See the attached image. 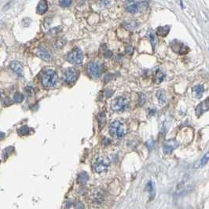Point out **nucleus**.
<instances>
[{
    "mask_svg": "<svg viewBox=\"0 0 209 209\" xmlns=\"http://www.w3.org/2000/svg\"><path fill=\"white\" fill-rule=\"evenodd\" d=\"M148 36H149V38L150 39V41H151V43H152V45L153 46V47H154L155 46V44H156V38H155V35H154V33H153V32H149V33H148Z\"/></svg>",
    "mask_w": 209,
    "mask_h": 209,
    "instance_id": "27",
    "label": "nucleus"
},
{
    "mask_svg": "<svg viewBox=\"0 0 209 209\" xmlns=\"http://www.w3.org/2000/svg\"><path fill=\"white\" fill-rule=\"evenodd\" d=\"M103 200V195L101 193L100 191H96L94 194H93V201L95 203H98L100 204L101 202Z\"/></svg>",
    "mask_w": 209,
    "mask_h": 209,
    "instance_id": "20",
    "label": "nucleus"
},
{
    "mask_svg": "<svg viewBox=\"0 0 209 209\" xmlns=\"http://www.w3.org/2000/svg\"><path fill=\"white\" fill-rule=\"evenodd\" d=\"M58 81V76L57 72L54 70H48L45 72L42 77V83L45 87H54Z\"/></svg>",
    "mask_w": 209,
    "mask_h": 209,
    "instance_id": "2",
    "label": "nucleus"
},
{
    "mask_svg": "<svg viewBox=\"0 0 209 209\" xmlns=\"http://www.w3.org/2000/svg\"><path fill=\"white\" fill-rule=\"evenodd\" d=\"M157 98L160 104H163L166 102V94L163 90H160L157 92Z\"/></svg>",
    "mask_w": 209,
    "mask_h": 209,
    "instance_id": "19",
    "label": "nucleus"
},
{
    "mask_svg": "<svg viewBox=\"0 0 209 209\" xmlns=\"http://www.w3.org/2000/svg\"><path fill=\"white\" fill-rule=\"evenodd\" d=\"M17 132L21 135H27L30 133V128L27 126H22L18 129Z\"/></svg>",
    "mask_w": 209,
    "mask_h": 209,
    "instance_id": "21",
    "label": "nucleus"
},
{
    "mask_svg": "<svg viewBox=\"0 0 209 209\" xmlns=\"http://www.w3.org/2000/svg\"><path fill=\"white\" fill-rule=\"evenodd\" d=\"M204 91V87H203V86H201V85H197V86L193 87V94H194L196 98H201V97L203 96Z\"/></svg>",
    "mask_w": 209,
    "mask_h": 209,
    "instance_id": "16",
    "label": "nucleus"
},
{
    "mask_svg": "<svg viewBox=\"0 0 209 209\" xmlns=\"http://www.w3.org/2000/svg\"><path fill=\"white\" fill-rule=\"evenodd\" d=\"M5 138V134L3 132H0V141H2Z\"/></svg>",
    "mask_w": 209,
    "mask_h": 209,
    "instance_id": "29",
    "label": "nucleus"
},
{
    "mask_svg": "<svg viewBox=\"0 0 209 209\" xmlns=\"http://www.w3.org/2000/svg\"><path fill=\"white\" fill-rule=\"evenodd\" d=\"M171 48L173 49V50H174L175 52H176V53H178L179 54H186L187 52L185 51V49L189 50V48L185 46L183 43H179V42L175 43V41L172 43Z\"/></svg>",
    "mask_w": 209,
    "mask_h": 209,
    "instance_id": "10",
    "label": "nucleus"
},
{
    "mask_svg": "<svg viewBox=\"0 0 209 209\" xmlns=\"http://www.w3.org/2000/svg\"><path fill=\"white\" fill-rule=\"evenodd\" d=\"M78 71L73 68H68L64 72V79L67 83H72L76 81L78 77Z\"/></svg>",
    "mask_w": 209,
    "mask_h": 209,
    "instance_id": "7",
    "label": "nucleus"
},
{
    "mask_svg": "<svg viewBox=\"0 0 209 209\" xmlns=\"http://www.w3.org/2000/svg\"><path fill=\"white\" fill-rule=\"evenodd\" d=\"M141 3H135L132 4V5H130L128 6V8H127V11L129 12V13H131V14H133V13H137L138 11L140 10L141 6Z\"/></svg>",
    "mask_w": 209,
    "mask_h": 209,
    "instance_id": "17",
    "label": "nucleus"
},
{
    "mask_svg": "<svg viewBox=\"0 0 209 209\" xmlns=\"http://www.w3.org/2000/svg\"><path fill=\"white\" fill-rule=\"evenodd\" d=\"M24 100V96L21 93H17L14 96V101L17 103H20Z\"/></svg>",
    "mask_w": 209,
    "mask_h": 209,
    "instance_id": "23",
    "label": "nucleus"
},
{
    "mask_svg": "<svg viewBox=\"0 0 209 209\" xmlns=\"http://www.w3.org/2000/svg\"><path fill=\"white\" fill-rule=\"evenodd\" d=\"M67 60L72 64H75V65L81 64L83 60V52L79 48L72 50L67 55Z\"/></svg>",
    "mask_w": 209,
    "mask_h": 209,
    "instance_id": "3",
    "label": "nucleus"
},
{
    "mask_svg": "<svg viewBox=\"0 0 209 209\" xmlns=\"http://www.w3.org/2000/svg\"><path fill=\"white\" fill-rule=\"evenodd\" d=\"M47 10H48V5H47L46 0H40L36 9L37 13L39 14H43L47 11Z\"/></svg>",
    "mask_w": 209,
    "mask_h": 209,
    "instance_id": "12",
    "label": "nucleus"
},
{
    "mask_svg": "<svg viewBox=\"0 0 209 209\" xmlns=\"http://www.w3.org/2000/svg\"><path fill=\"white\" fill-rule=\"evenodd\" d=\"M37 54H38V56L40 57L41 59L43 60V61H48L51 60V55H50V54L46 48H44L43 46H41V47L39 48L38 50H37Z\"/></svg>",
    "mask_w": 209,
    "mask_h": 209,
    "instance_id": "11",
    "label": "nucleus"
},
{
    "mask_svg": "<svg viewBox=\"0 0 209 209\" xmlns=\"http://www.w3.org/2000/svg\"><path fill=\"white\" fill-rule=\"evenodd\" d=\"M75 209H84V206L81 202L77 201L75 203Z\"/></svg>",
    "mask_w": 209,
    "mask_h": 209,
    "instance_id": "28",
    "label": "nucleus"
},
{
    "mask_svg": "<svg viewBox=\"0 0 209 209\" xmlns=\"http://www.w3.org/2000/svg\"><path fill=\"white\" fill-rule=\"evenodd\" d=\"M109 133L115 139H122L127 133V128L122 122L116 120L109 126Z\"/></svg>",
    "mask_w": 209,
    "mask_h": 209,
    "instance_id": "1",
    "label": "nucleus"
},
{
    "mask_svg": "<svg viewBox=\"0 0 209 209\" xmlns=\"http://www.w3.org/2000/svg\"><path fill=\"white\" fill-rule=\"evenodd\" d=\"M209 110V98H206L205 100L201 101V103L199 104L198 106L196 108V115L197 116H201L204 112Z\"/></svg>",
    "mask_w": 209,
    "mask_h": 209,
    "instance_id": "9",
    "label": "nucleus"
},
{
    "mask_svg": "<svg viewBox=\"0 0 209 209\" xmlns=\"http://www.w3.org/2000/svg\"><path fill=\"white\" fill-rule=\"evenodd\" d=\"M208 50H209V48H208Z\"/></svg>",
    "mask_w": 209,
    "mask_h": 209,
    "instance_id": "31",
    "label": "nucleus"
},
{
    "mask_svg": "<svg viewBox=\"0 0 209 209\" xmlns=\"http://www.w3.org/2000/svg\"><path fill=\"white\" fill-rule=\"evenodd\" d=\"M109 167V160L108 158L101 157L95 160L94 163V169L97 173H102L108 170Z\"/></svg>",
    "mask_w": 209,
    "mask_h": 209,
    "instance_id": "4",
    "label": "nucleus"
},
{
    "mask_svg": "<svg viewBox=\"0 0 209 209\" xmlns=\"http://www.w3.org/2000/svg\"><path fill=\"white\" fill-rule=\"evenodd\" d=\"M87 72L90 76L97 78L101 74V65L98 62H90L87 65Z\"/></svg>",
    "mask_w": 209,
    "mask_h": 209,
    "instance_id": "6",
    "label": "nucleus"
},
{
    "mask_svg": "<svg viewBox=\"0 0 209 209\" xmlns=\"http://www.w3.org/2000/svg\"><path fill=\"white\" fill-rule=\"evenodd\" d=\"M88 179H89V176H88L87 172L83 171L78 176V182L79 184H85L88 181Z\"/></svg>",
    "mask_w": 209,
    "mask_h": 209,
    "instance_id": "18",
    "label": "nucleus"
},
{
    "mask_svg": "<svg viewBox=\"0 0 209 209\" xmlns=\"http://www.w3.org/2000/svg\"><path fill=\"white\" fill-rule=\"evenodd\" d=\"M72 3V0H59V5L61 7H68Z\"/></svg>",
    "mask_w": 209,
    "mask_h": 209,
    "instance_id": "24",
    "label": "nucleus"
},
{
    "mask_svg": "<svg viewBox=\"0 0 209 209\" xmlns=\"http://www.w3.org/2000/svg\"><path fill=\"white\" fill-rule=\"evenodd\" d=\"M128 101L124 97H118L112 103V109L113 111L123 112L128 108Z\"/></svg>",
    "mask_w": 209,
    "mask_h": 209,
    "instance_id": "5",
    "label": "nucleus"
},
{
    "mask_svg": "<svg viewBox=\"0 0 209 209\" xmlns=\"http://www.w3.org/2000/svg\"><path fill=\"white\" fill-rule=\"evenodd\" d=\"M164 77H165V75L161 71L158 70L157 72V83H161L164 79Z\"/></svg>",
    "mask_w": 209,
    "mask_h": 209,
    "instance_id": "25",
    "label": "nucleus"
},
{
    "mask_svg": "<svg viewBox=\"0 0 209 209\" xmlns=\"http://www.w3.org/2000/svg\"><path fill=\"white\" fill-rule=\"evenodd\" d=\"M170 31V26L168 25H166V26H160V27L157 28V35L160 36V37H165L166 35H168Z\"/></svg>",
    "mask_w": 209,
    "mask_h": 209,
    "instance_id": "15",
    "label": "nucleus"
},
{
    "mask_svg": "<svg viewBox=\"0 0 209 209\" xmlns=\"http://www.w3.org/2000/svg\"><path fill=\"white\" fill-rule=\"evenodd\" d=\"M209 160V152H207L206 154L204 155L203 158L201 159V162H200V165L201 166H204L206 164Z\"/></svg>",
    "mask_w": 209,
    "mask_h": 209,
    "instance_id": "26",
    "label": "nucleus"
},
{
    "mask_svg": "<svg viewBox=\"0 0 209 209\" xmlns=\"http://www.w3.org/2000/svg\"><path fill=\"white\" fill-rule=\"evenodd\" d=\"M13 150H14V147L13 146H9L7 147L6 149H5L3 150V157L4 159H6V158L8 157L13 152Z\"/></svg>",
    "mask_w": 209,
    "mask_h": 209,
    "instance_id": "22",
    "label": "nucleus"
},
{
    "mask_svg": "<svg viewBox=\"0 0 209 209\" xmlns=\"http://www.w3.org/2000/svg\"><path fill=\"white\" fill-rule=\"evenodd\" d=\"M177 147H178V142L174 139H169V140L164 141V143H163V152L166 154H169L173 152Z\"/></svg>",
    "mask_w": 209,
    "mask_h": 209,
    "instance_id": "8",
    "label": "nucleus"
},
{
    "mask_svg": "<svg viewBox=\"0 0 209 209\" xmlns=\"http://www.w3.org/2000/svg\"><path fill=\"white\" fill-rule=\"evenodd\" d=\"M128 1H129V2H133L134 0H128Z\"/></svg>",
    "mask_w": 209,
    "mask_h": 209,
    "instance_id": "30",
    "label": "nucleus"
},
{
    "mask_svg": "<svg viewBox=\"0 0 209 209\" xmlns=\"http://www.w3.org/2000/svg\"><path fill=\"white\" fill-rule=\"evenodd\" d=\"M146 190L147 192L149 193V197L151 198H154L155 195H156V188H155L154 182L150 181L147 183L146 185Z\"/></svg>",
    "mask_w": 209,
    "mask_h": 209,
    "instance_id": "14",
    "label": "nucleus"
},
{
    "mask_svg": "<svg viewBox=\"0 0 209 209\" xmlns=\"http://www.w3.org/2000/svg\"><path fill=\"white\" fill-rule=\"evenodd\" d=\"M10 68L17 76H21L23 74V67L17 61H13L10 64Z\"/></svg>",
    "mask_w": 209,
    "mask_h": 209,
    "instance_id": "13",
    "label": "nucleus"
}]
</instances>
